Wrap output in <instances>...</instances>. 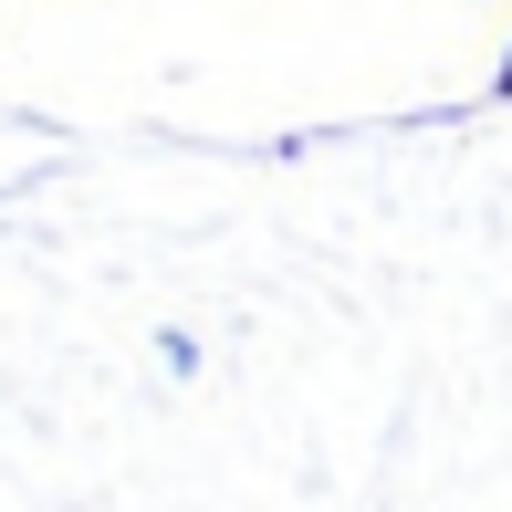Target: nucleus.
<instances>
[{"label": "nucleus", "mask_w": 512, "mask_h": 512, "mask_svg": "<svg viewBox=\"0 0 512 512\" xmlns=\"http://www.w3.org/2000/svg\"><path fill=\"white\" fill-rule=\"evenodd\" d=\"M502 95H512V63H502Z\"/></svg>", "instance_id": "f257e3e1"}]
</instances>
